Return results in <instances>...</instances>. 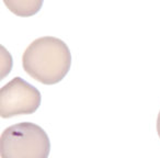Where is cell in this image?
<instances>
[{
	"label": "cell",
	"instance_id": "5b68a950",
	"mask_svg": "<svg viewBox=\"0 0 160 158\" xmlns=\"http://www.w3.org/2000/svg\"><path fill=\"white\" fill-rule=\"evenodd\" d=\"M157 133H158V135H159V137H160V111H159V113H158V118H157Z\"/></svg>",
	"mask_w": 160,
	"mask_h": 158
},
{
	"label": "cell",
	"instance_id": "277c9868",
	"mask_svg": "<svg viewBox=\"0 0 160 158\" xmlns=\"http://www.w3.org/2000/svg\"><path fill=\"white\" fill-rule=\"evenodd\" d=\"M6 7L18 17H32L41 10L43 0H3Z\"/></svg>",
	"mask_w": 160,
	"mask_h": 158
},
{
	"label": "cell",
	"instance_id": "3957f363",
	"mask_svg": "<svg viewBox=\"0 0 160 158\" xmlns=\"http://www.w3.org/2000/svg\"><path fill=\"white\" fill-rule=\"evenodd\" d=\"M41 92L34 86L14 77L0 89V115L3 119L32 114L41 104Z\"/></svg>",
	"mask_w": 160,
	"mask_h": 158
},
{
	"label": "cell",
	"instance_id": "7a4b0ae2",
	"mask_svg": "<svg viewBox=\"0 0 160 158\" xmlns=\"http://www.w3.org/2000/svg\"><path fill=\"white\" fill-rule=\"evenodd\" d=\"M51 142L47 133L31 122L7 127L0 137L1 158H48Z\"/></svg>",
	"mask_w": 160,
	"mask_h": 158
},
{
	"label": "cell",
	"instance_id": "6da1fadb",
	"mask_svg": "<svg viewBox=\"0 0 160 158\" xmlns=\"http://www.w3.org/2000/svg\"><path fill=\"white\" fill-rule=\"evenodd\" d=\"M23 69L44 85H55L64 79L71 66V54L64 41L54 36L34 40L22 55Z\"/></svg>",
	"mask_w": 160,
	"mask_h": 158
}]
</instances>
